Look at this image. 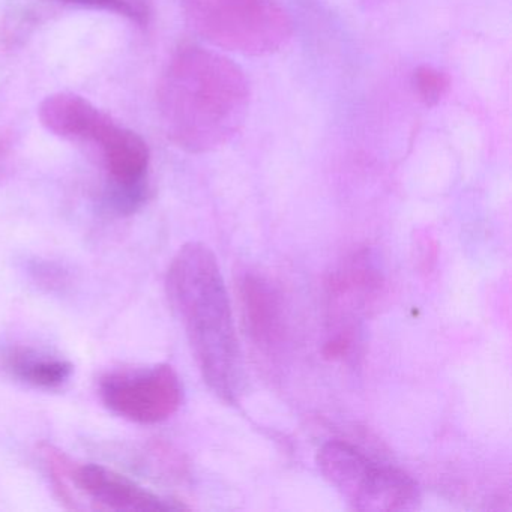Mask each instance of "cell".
Instances as JSON below:
<instances>
[{
	"label": "cell",
	"mask_w": 512,
	"mask_h": 512,
	"mask_svg": "<svg viewBox=\"0 0 512 512\" xmlns=\"http://www.w3.org/2000/svg\"><path fill=\"white\" fill-rule=\"evenodd\" d=\"M250 109L244 71L205 47H179L158 85V110L167 137L191 154L223 148L241 131Z\"/></svg>",
	"instance_id": "cell-1"
},
{
	"label": "cell",
	"mask_w": 512,
	"mask_h": 512,
	"mask_svg": "<svg viewBox=\"0 0 512 512\" xmlns=\"http://www.w3.org/2000/svg\"><path fill=\"white\" fill-rule=\"evenodd\" d=\"M166 290L206 385L226 403H238L245 388L244 358L214 251L200 242L181 247L167 271Z\"/></svg>",
	"instance_id": "cell-2"
},
{
	"label": "cell",
	"mask_w": 512,
	"mask_h": 512,
	"mask_svg": "<svg viewBox=\"0 0 512 512\" xmlns=\"http://www.w3.org/2000/svg\"><path fill=\"white\" fill-rule=\"evenodd\" d=\"M190 28L229 52L265 56L280 52L293 35V23L277 0H182Z\"/></svg>",
	"instance_id": "cell-3"
},
{
	"label": "cell",
	"mask_w": 512,
	"mask_h": 512,
	"mask_svg": "<svg viewBox=\"0 0 512 512\" xmlns=\"http://www.w3.org/2000/svg\"><path fill=\"white\" fill-rule=\"evenodd\" d=\"M317 464L329 484L358 511H412L421 503V490L412 476L343 440L326 442Z\"/></svg>",
	"instance_id": "cell-4"
},
{
	"label": "cell",
	"mask_w": 512,
	"mask_h": 512,
	"mask_svg": "<svg viewBox=\"0 0 512 512\" xmlns=\"http://www.w3.org/2000/svg\"><path fill=\"white\" fill-rule=\"evenodd\" d=\"M98 389L115 415L143 425L172 418L184 395L178 374L167 364L106 374Z\"/></svg>",
	"instance_id": "cell-5"
},
{
	"label": "cell",
	"mask_w": 512,
	"mask_h": 512,
	"mask_svg": "<svg viewBox=\"0 0 512 512\" xmlns=\"http://www.w3.org/2000/svg\"><path fill=\"white\" fill-rule=\"evenodd\" d=\"M56 478L70 479L80 491L104 508L124 512H173L184 505L146 490L133 479L100 464H74L53 446L43 449Z\"/></svg>",
	"instance_id": "cell-6"
},
{
	"label": "cell",
	"mask_w": 512,
	"mask_h": 512,
	"mask_svg": "<svg viewBox=\"0 0 512 512\" xmlns=\"http://www.w3.org/2000/svg\"><path fill=\"white\" fill-rule=\"evenodd\" d=\"M40 121L61 139L94 143L112 118L79 95L55 94L41 103Z\"/></svg>",
	"instance_id": "cell-7"
},
{
	"label": "cell",
	"mask_w": 512,
	"mask_h": 512,
	"mask_svg": "<svg viewBox=\"0 0 512 512\" xmlns=\"http://www.w3.org/2000/svg\"><path fill=\"white\" fill-rule=\"evenodd\" d=\"M4 359L7 370H10L17 379L37 388H59L68 382L73 374L71 362L25 347L11 349Z\"/></svg>",
	"instance_id": "cell-8"
},
{
	"label": "cell",
	"mask_w": 512,
	"mask_h": 512,
	"mask_svg": "<svg viewBox=\"0 0 512 512\" xmlns=\"http://www.w3.org/2000/svg\"><path fill=\"white\" fill-rule=\"evenodd\" d=\"M56 2L109 11L137 23L142 28L149 25L152 16L151 0H56Z\"/></svg>",
	"instance_id": "cell-9"
},
{
	"label": "cell",
	"mask_w": 512,
	"mask_h": 512,
	"mask_svg": "<svg viewBox=\"0 0 512 512\" xmlns=\"http://www.w3.org/2000/svg\"><path fill=\"white\" fill-rule=\"evenodd\" d=\"M412 86L416 95L425 106L433 107L442 101V98L448 94L451 80L448 74L436 70V68L422 65L413 73Z\"/></svg>",
	"instance_id": "cell-10"
},
{
	"label": "cell",
	"mask_w": 512,
	"mask_h": 512,
	"mask_svg": "<svg viewBox=\"0 0 512 512\" xmlns=\"http://www.w3.org/2000/svg\"><path fill=\"white\" fill-rule=\"evenodd\" d=\"M376 2H379V0H376Z\"/></svg>",
	"instance_id": "cell-11"
}]
</instances>
